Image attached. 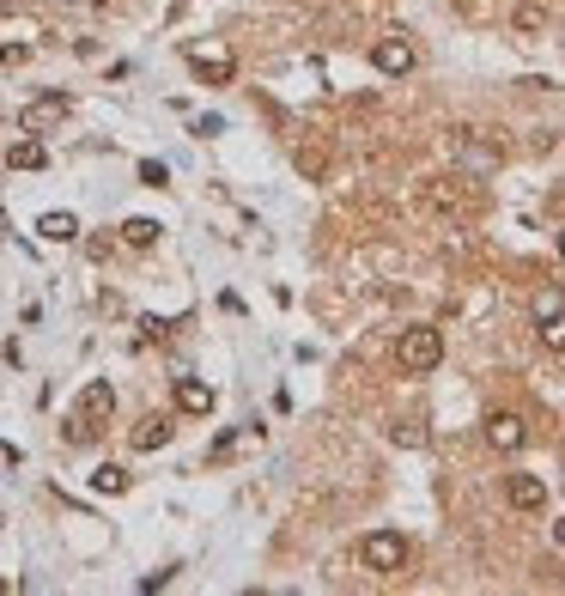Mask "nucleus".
I'll list each match as a JSON object with an SVG mask.
<instances>
[{
	"label": "nucleus",
	"instance_id": "f257e3e1",
	"mask_svg": "<svg viewBox=\"0 0 565 596\" xmlns=\"http://www.w3.org/2000/svg\"><path fill=\"white\" fill-rule=\"evenodd\" d=\"M395 365L408 371V378H426V371H438V365H444V335H438L432 323L401 329V341H395Z\"/></svg>",
	"mask_w": 565,
	"mask_h": 596
},
{
	"label": "nucleus",
	"instance_id": "f03ea898",
	"mask_svg": "<svg viewBox=\"0 0 565 596\" xmlns=\"http://www.w3.org/2000/svg\"><path fill=\"white\" fill-rule=\"evenodd\" d=\"M183 61L201 73L207 86H231V80H237V55H231L225 37H189V43H183Z\"/></svg>",
	"mask_w": 565,
	"mask_h": 596
},
{
	"label": "nucleus",
	"instance_id": "7ed1b4c3",
	"mask_svg": "<svg viewBox=\"0 0 565 596\" xmlns=\"http://www.w3.org/2000/svg\"><path fill=\"white\" fill-rule=\"evenodd\" d=\"M359 566L377 572V578H395L401 566H408V536H401V530H371V536H359Z\"/></svg>",
	"mask_w": 565,
	"mask_h": 596
},
{
	"label": "nucleus",
	"instance_id": "20e7f679",
	"mask_svg": "<svg viewBox=\"0 0 565 596\" xmlns=\"http://www.w3.org/2000/svg\"><path fill=\"white\" fill-rule=\"evenodd\" d=\"M450 159H456L468 177H493V171L505 165V146H499V140H480L474 128H456V134H450Z\"/></svg>",
	"mask_w": 565,
	"mask_h": 596
},
{
	"label": "nucleus",
	"instance_id": "39448f33",
	"mask_svg": "<svg viewBox=\"0 0 565 596\" xmlns=\"http://www.w3.org/2000/svg\"><path fill=\"white\" fill-rule=\"evenodd\" d=\"M116 414V390L104 384V378H92L86 384V396H79V408L67 414V438L79 444V438H86V432H104V420Z\"/></svg>",
	"mask_w": 565,
	"mask_h": 596
},
{
	"label": "nucleus",
	"instance_id": "423d86ee",
	"mask_svg": "<svg viewBox=\"0 0 565 596\" xmlns=\"http://www.w3.org/2000/svg\"><path fill=\"white\" fill-rule=\"evenodd\" d=\"M414 43L408 37H401V31H383L377 43H371V67L383 73V80H401V73H414Z\"/></svg>",
	"mask_w": 565,
	"mask_h": 596
},
{
	"label": "nucleus",
	"instance_id": "0eeeda50",
	"mask_svg": "<svg viewBox=\"0 0 565 596\" xmlns=\"http://www.w3.org/2000/svg\"><path fill=\"white\" fill-rule=\"evenodd\" d=\"M487 444H493L499 457H517L523 444H529V420H523V414H511V408L487 414Z\"/></svg>",
	"mask_w": 565,
	"mask_h": 596
},
{
	"label": "nucleus",
	"instance_id": "6e6552de",
	"mask_svg": "<svg viewBox=\"0 0 565 596\" xmlns=\"http://www.w3.org/2000/svg\"><path fill=\"white\" fill-rule=\"evenodd\" d=\"M67 110H73V104H67L61 92H49V98H31V104L19 110V128H25V134H49V128H55Z\"/></svg>",
	"mask_w": 565,
	"mask_h": 596
},
{
	"label": "nucleus",
	"instance_id": "1a4fd4ad",
	"mask_svg": "<svg viewBox=\"0 0 565 596\" xmlns=\"http://www.w3.org/2000/svg\"><path fill=\"white\" fill-rule=\"evenodd\" d=\"M171 438H177V420H171V414H146V420L128 432V444H134L140 457H146V451H165Z\"/></svg>",
	"mask_w": 565,
	"mask_h": 596
},
{
	"label": "nucleus",
	"instance_id": "9d476101",
	"mask_svg": "<svg viewBox=\"0 0 565 596\" xmlns=\"http://www.w3.org/2000/svg\"><path fill=\"white\" fill-rule=\"evenodd\" d=\"M505 499H511V511H541L547 505V481L541 475H505Z\"/></svg>",
	"mask_w": 565,
	"mask_h": 596
},
{
	"label": "nucleus",
	"instance_id": "9b49d317",
	"mask_svg": "<svg viewBox=\"0 0 565 596\" xmlns=\"http://www.w3.org/2000/svg\"><path fill=\"white\" fill-rule=\"evenodd\" d=\"M7 165H13V171H43V165H49V146H43L37 134H25V140L7 146Z\"/></svg>",
	"mask_w": 565,
	"mask_h": 596
},
{
	"label": "nucleus",
	"instance_id": "f8f14e48",
	"mask_svg": "<svg viewBox=\"0 0 565 596\" xmlns=\"http://www.w3.org/2000/svg\"><path fill=\"white\" fill-rule=\"evenodd\" d=\"M177 414H195V420H207V414H213V390H207L201 378H183V384H177Z\"/></svg>",
	"mask_w": 565,
	"mask_h": 596
},
{
	"label": "nucleus",
	"instance_id": "ddd939ff",
	"mask_svg": "<svg viewBox=\"0 0 565 596\" xmlns=\"http://www.w3.org/2000/svg\"><path fill=\"white\" fill-rule=\"evenodd\" d=\"M37 232H43V244H73V238H79V219H73V213H43Z\"/></svg>",
	"mask_w": 565,
	"mask_h": 596
},
{
	"label": "nucleus",
	"instance_id": "4468645a",
	"mask_svg": "<svg viewBox=\"0 0 565 596\" xmlns=\"http://www.w3.org/2000/svg\"><path fill=\"white\" fill-rule=\"evenodd\" d=\"M122 244L128 250H152L158 244V219H122Z\"/></svg>",
	"mask_w": 565,
	"mask_h": 596
},
{
	"label": "nucleus",
	"instance_id": "2eb2a0df",
	"mask_svg": "<svg viewBox=\"0 0 565 596\" xmlns=\"http://www.w3.org/2000/svg\"><path fill=\"white\" fill-rule=\"evenodd\" d=\"M535 335H541V347H547V353H565V311L535 317Z\"/></svg>",
	"mask_w": 565,
	"mask_h": 596
},
{
	"label": "nucleus",
	"instance_id": "dca6fc26",
	"mask_svg": "<svg viewBox=\"0 0 565 596\" xmlns=\"http://www.w3.org/2000/svg\"><path fill=\"white\" fill-rule=\"evenodd\" d=\"M134 329H140V335H134V341H165V335H171V329H189V317H177V323H165V317H140V323H134Z\"/></svg>",
	"mask_w": 565,
	"mask_h": 596
},
{
	"label": "nucleus",
	"instance_id": "f3484780",
	"mask_svg": "<svg viewBox=\"0 0 565 596\" xmlns=\"http://www.w3.org/2000/svg\"><path fill=\"white\" fill-rule=\"evenodd\" d=\"M92 487H98V493H128V469H122V463H104V469L92 475Z\"/></svg>",
	"mask_w": 565,
	"mask_h": 596
},
{
	"label": "nucleus",
	"instance_id": "a211bd4d",
	"mask_svg": "<svg viewBox=\"0 0 565 596\" xmlns=\"http://www.w3.org/2000/svg\"><path fill=\"white\" fill-rule=\"evenodd\" d=\"M529 311H535V317H553V311H565V286H541Z\"/></svg>",
	"mask_w": 565,
	"mask_h": 596
},
{
	"label": "nucleus",
	"instance_id": "6ab92c4d",
	"mask_svg": "<svg viewBox=\"0 0 565 596\" xmlns=\"http://www.w3.org/2000/svg\"><path fill=\"white\" fill-rule=\"evenodd\" d=\"M389 438L401 444V451H420V444H426V432H420L414 420H401V426H389Z\"/></svg>",
	"mask_w": 565,
	"mask_h": 596
},
{
	"label": "nucleus",
	"instance_id": "aec40b11",
	"mask_svg": "<svg viewBox=\"0 0 565 596\" xmlns=\"http://www.w3.org/2000/svg\"><path fill=\"white\" fill-rule=\"evenodd\" d=\"M511 25H517V31H541V25H547V13H541V7H517V19H511Z\"/></svg>",
	"mask_w": 565,
	"mask_h": 596
},
{
	"label": "nucleus",
	"instance_id": "412c9836",
	"mask_svg": "<svg viewBox=\"0 0 565 596\" xmlns=\"http://www.w3.org/2000/svg\"><path fill=\"white\" fill-rule=\"evenodd\" d=\"M140 183H146V189H165V165L146 159V165H140Z\"/></svg>",
	"mask_w": 565,
	"mask_h": 596
},
{
	"label": "nucleus",
	"instance_id": "4be33fe9",
	"mask_svg": "<svg viewBox=\"0 0 565 596\" xmlns=\"http://www.w3.org/2000/svg\"><path fill=\"white\" fill-rule=\"evenodd\" d=\"M553 542H559V548H565V517H559V524H553Z\"/></svg>",
	"mask_w": 565,
	"mask_h": 596
},
{
	"label": "nucleus",
	"instance_id": "5701e85b",
	"mask_svg": "<svg viewBox=\"0 0 565 596\" xmlns=\"http://www.w3.org/2000/svg\"><path fill=\"white\" fill-rule=\"evenodd\" d=\"M559 262H565V232H559Z\"/></svg>",
	"mask_w": 565,
	"mask_h": 596
}]
</instances>
